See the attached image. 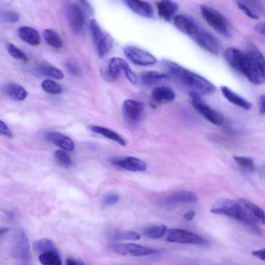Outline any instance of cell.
<instances>
[{"mask_svg": "<svg viewBox=\"0 0 265 265\" xmlns=\"http://www.w3.org/2000/svg\"><path fill=\"white\" fill-rule=\"evenodd\" d=\"M90 29L92 39L96 44L103 37L104 33L94 19L91 20L90 22Z\"/></svg>", "mask_w": 265, "mask_h": 265, "instance_id": "38", "label": "cell"}, {"mask_svg": "<svg viewBox=\"0 0 265 265\" xmlns=\"http://www.w3.org/2000/svg\"><path fill=\"white\" fill-rule=\"evenodd\" d=\"M65 264L67 265H79L84 264V263L81 261H77L73 259H68L66 260Z\"/></svg>", "mask_w": 265, "mask_h": 265, "instance_id": "50", "label": "cell"}, {"mask_svg": "<svg viewBox=\"0 0 265 265\" xmlns=\"http://www.w3.org/2000/svg\"><path fill=\"white\" fill-rule=\"evenodd\" d=\"M119 200V197L116 194L110 193L104 196L102 203L107 206H113L116 205Z\"/></svg>", "mask_w": 265, "mask_h": 265, "instance_id": "42", "label": "cell"}, {"mask_svg": "<svg viewBox=\"0 0 265 265\" xmlns=\"http://www.w3.org/2000/svg\"><path fill=\"white\" fill-rule=\"evenodd\" d=\"M95 45L98 56L103 58L112 49L113 40L111 36L107 33H104L103 37Z\"/></svg>", "mask_w": 265, "mask_h": 265, "instance_id": "29", "label": "cell"}, {"mask_svg": "<svg viewBox=\"0 0 265 265\" xmlns=\"http://www.w3.org/2000/svg\"><path fill=\"white\" fill-rule=\"evenodd\" d=\"M68 18L72 30L76 33H80L83 29L84 18L82 10L79 6L72 4L68 9Z\"/></svg>", "mask_w": 265, "mask_h": 265, "instance_id": "19", "label": "cell"}, {"mask_svg": "<svg viewBox=\"0 0 265 265\" xmlns=\"http://www.w3.org/2000/svg\"><path fill=\"white\" fill-rule=\"evenodd\" d=\"M9 250L11 257L19 264H30L32 255L29 239L23 230H15L10 236Z\"/></svg>", "mask_w": 265, "mask_h": 265, "instance_id": "5", "label": "cell"}, {"mask_svg": "<svg viewBox=\"0 0 265 265\" xmlns=\"http://www.w3.org/2000/svg\"><path fill=\"white\" fill-rule=\"evenodd\" d=\"M159 16L166 21L170 22L179 9V5L172 0H161L157 3Z\"/></svg>", "mask_w": 265, "mask_h": 265, "instance_id": "18", "label": "cell"}, {"mask_svg": "<svg viewBox=\"0 0 265 265\" xmlns=\"http://www.w3.org/2000/svg\"><path fill=\"white\" fill-rule=\"evenodd\" d=\"M111 248L114 252L124 256L144 257L157 252L153 249L132 244H114Z\"/></svg>", "mask_w": 265, "mask_h": 265, "instance_id": "12", "label": "cell"}, {"mask_svg": "<svg viewBox=\"0 0 265 265\" xmlns=\"http://www.w3.org/2000/svg\"><path fill=\"white\" fill-rule=\"evenodd\" d=\"M197 201V195L191 191H179L166 198L163 204L170 205L175 203H193Z\"/></svg>", "mask_w": 265, "mask_h": 265, "instance_id": "21", "label": "cell"}, {"mask_svg": "<svg viewBox=\"0 0 265 265\" xmlns=\"http://www.w3.org/2000/svg\"><path fill=\"white\" fill-rule=\"evenodd\" d=\"M55 158L61 165L70 166L72 164L70 157L65 151L61 150H57L54 153Z\"/></svg>", "mask_w": 265, "mask_h": 265, "instance_id": "40", "label": "cell"}, {"mask_svg": "<svg viewBox=\"0 0 265 265\" xmlns=\"http://www.w3.org/2000/svg\"><path fill=\"white\" fill-rule=\"evenodd\" d=\"M245 1L250 6L259 10H265L263 0H245Z\"/></svg>", "mask_w": 265, "mask_h": 265, "instance_id": "43", "label": "cell"}, {"mask_svg": "<svg viewBox=\"0 0 265 265\" xmlns=\"http://www.w3.org/2000/svg\"><path fill=\"white\" fill-rule=\"evenodd\" d=\"M238 201L245 207L249 215L257 223L265 225V213L262 209L245 198H239Z\"/></svg>", "mask_w": 265, "mask_h": 265, "instance_id": "23", "label": "cell"}, {"mask_svg": "<svg viewBox=\"0 0 265 265\" xmlns=\"http://www.w3.org/2000/svg\"><path fill=\"white\" fill-rule=\"evenodd\" d=\"M245 52L241 73L253 84L265 82V58L261 51L252 43L248 44Z\"/></svg>", "mask_w": 265, "mask_h": 265, "instance_id": "3", "label": "cell"}, {"mask_svg": "<svg viewBox=\"0 0 265 265\" xmlns=\"http://www.w3.org/2000/svg\"><path fill=\"white\" fill-rule=\"evenodd\" d=\"M170 76L167 73L156 71L143 72L140 74V81L143 84L152 85L160 82L162 80L168 79Z\"/></svg>", "mask_w": 265, "mask_h": 265, "instance_id": "27", "label": "cell"}, {"mask_svg": "<svg viewBox=\"0 0 265 265\" xmlns=\"http://www.w3.org/2000/svg\"><path fill=\"white\" fill-rule=\"evenodd\" d=\"M113 237L117 240H137L140 238L139 234L132 231H119Z\"/></svg>", "mask_w": 265, "mask_h": 265, "instance_id": "37", "label": "cell"}, {"mask_svg": "<svg viewBox=\"0 0 265 265\" xmlns=\"http://www.w3.org/2000/svg\"><path fill=\"white\" fill-rule=\"evenodd\" d=\"M151 97L153 100L158 103H169L175 100L176 94L170 87L161 86L154 88Z\"/></svg>", "mask_w": 265, "mask_h": 265, "instance_id": "20", "label": "cell"}, {"mask_svg": "<svg viewBox=\"0 0 265 265\" xmlns=\"http://www.w3.org/2000/svg\"><path fill=\"white\" fill-rule=\"evenodd\" d=\"M122 110L127 122L135 125L140 122L144 114L145 105L141 102L129 99L124 101Z\"/></svg>", "mask_w": 265, "mask_h": 265, "instance_id": "10", "label": "cell"}, {"mask_svg": "<svg viewBox=\"0 0 265 265\" xmlns=\"http://www.w3.org/2000/svg\"><path fill=\"white\" fill-rule=\"evenodd\" d=\"M8 230L9 229L7 227H1V230H0V233H1V236H2L3 234L7 233Z\"/></svg>", "mask_w": 265, "mask_h": 265, "instance_id": "51", "label": "cell"}, {"mask_svg": "<svg viewBox=\"0 0 265 265\" xmlns=\"http://www.w3.org/2000/svg\"><path fill=\"white\" fill-rule=\"evenodd\" d=\"M132 12L143 17L152 18L154 10L151 5L143 0H122Z\"/></svg>", "mask_w": 265, "mask_h": 265, "instance_id": "16", "label": "cell"}, {"mask_svg": "<svg viewBox=\"0 0 265 265\" xmlns=\"http://www.w3.org/2000/svg\"><path fill=\"white\" fill-rule=\"evenodd\" d=\"M233 159L242 170L248 173H252L255 171L256 167L252 159L239 156H234Z\"/></svg>", "mask_w": 265, "mask_h": 265, "instance_id": "35", "label": "cell"}, {"mask_svg": "<svg viewBox=\"0 0 265 265\" xmlns=\"http://www.w3.org/2000/svg\"><path fill=\"white\" fill-rule=\"evenodd\" d=\"M111 162L117 167L130 172H144L147 170L146 163L134 157L113 159L111 160Z\"/></svg>", "mask_w": 265, "mask_h": 265, "instance_id": "14", "label": "cell"}, {"mask_svg": "<svg viewBox=\"0 0 265 265\" xmlns=\"http://www.w3.org/2000/svg\"><path fill=\"white\" fill-rule=\"evenodd\" d=\"M124 72L129 81L132 85H136L137 77L127 62L123 59L114 57L108 61L102 66L101 74L102 78L107 82L116 81L121 73Z\"/></svg>", "mask_w": 265, "mask_h": 265, "instance_id": "4", "label": "cell"}, {"mask_svg": "<svg viewBox=\"0 0 265 265\" xmlns=\"http://www.w3.org/2000/svg\"><path fill=\"white\" fill-rule=\"evenodd\" d=\"M191 103L194 108L210 123L218 126L223 124V118L215 110L207 105L203 100L201 95L189 93Z\"/></svg>", "mask_w": 265, "mask_h": 265, "instance_id": "8", "label": "cell"}, {"mask_svg": "<svg viewBox=\"0 0 265 265\" xmlns=\"http://www.w3.org/2000/svg\"><path fill=\"white\" fill-rule=\"evenodd\" d=\"M20 38L32 46H38L40 44L39 33L35 29L28 27H21L18 30Z\"/></svg>", "mask_w": 265, "mask_h": 265, "instance_id": "26", "label": "cell"}, {"mask_svg": "<svg viewBox=\"0 0 265 265\" xmlns=\"http://www.w3.org/2000/svg\"><path fill=\"white\" fill-rule=\"evenodd\" d=\"M167 230V226L164 225H152L143 229L142 234L146 237L156 239L163 237Z\"/></svg>", "mask_w": 265, "mask_h": 265, "instance_id": "30", "label": "cell"}, {"mask_svg": "<svg viewBox=\"0 0 265 265\" xmlns=\"http://www.w3.org/2000/svg\"><path fill=\"white\" fill-rule=\"evenodd\" d=\"M4 93L10 98L15 101H22L28 96V92L25 88L21 85L9 83L3 87Z\"/></svg>", "mask_w": 265, "mask_h": 265, "instance_id": "22", "label": "cell"}, {"mask_svg": "<svg viewBox=\"0 0 265 265\" xmlns=\"http://www.w3.org/2000/svg\"><path fill=\"white\" fill-rule=\"evenodd\" d=\"M162 65L170 77H172L177 81L186 88L189 93L205 95L215 93L216 88L204 77L173 61L163 60Z\"/></svg>", "mask_w": 265, "mask_h": 265, "instance_id": "1", "label": "cell"}, {"mask_svg": "<svg viewBox=\"0 0 265 265\" xmlns=\"http://www.w3.org/2000/svg\"><path fill=\"white\" fill-rule=\"evenodd\" d=\"M201 11L202 16L208 25L219 35L226 39L231 38L229 24L222 14L206 5H201Z\"/></svg>", "mask_w": 265, "mask_h": 265, "instance_id": "6", "label": "cell"}, {"mask_svg": "<svg viewBox=\"0 0 265 265\" xmlns=\"http://www.w3.org/2000/svg\"><path fill=\"white\" fill-rule=\"evenodd\" d=\"M45 137L47 140L65 151H72L75 149L73 141L68 136L60 132H47L45 134Z\"/></svg>", "mask_w": 265, "mask_h": 265, "instance_id": "17", "label": "cell"}, {"mask_svg": "<svg viewBox=\"0 0 265 265\" xmlns=\"http://www.w3.org/2000/svg\"><path fill=\"white\" fill-rule=\"evenodd\" d=\"M167 240L177 244H194L200 246H207V240L203 237L183 229L172 228L167 230Z\"/></svg>", "mask_w": 265, "mask_h": 265, "instance_id": "7", "label": "cell"}, {"mask_svg": "<svg viewBox=\"0 0 265 265\" xmlns=\"http://www.w3.org/2000/svg\"><path fill=\"white\" fill-rule=\"evenodd\" d=\"M194 40L205 50L217 56L222 50V44L212 33L200 30L193 37Z\"/></svg>", "mask_w": 265, "mask_h": 265, "instance_id": "9", "label": "cell"}, {"mask_svg": "<svg viewBox=\"0 0 265 265\" xmlns=\"http://www.w3.org/2000/svg\"><path fill=\"white\" fill-rule=\"evenodd\" d=\"M252 255L262 261H265V249L255 251L252 252Z\"/></svg>", "mask_w": 265, "mask_h": 265, "instance_id": "47", "label": "cell"}, {"mask_svg": "<svg viewBox=\"0 0 265 265\" xmlns=\"http://www.w3.org/2000/svg\"><path fill=\"white\" fill-rule=\"evenodd\" d=\"M1 19L5 23L14 24L17 23L20 19L19 15L14 11H5L1 14Z\"/></svg>", "mask_w": 265, "mask_h": 265, "instance_id": "39", "label": "cell"}, {"mask_svg": "<svg viewBox=\"0 0 265 265\" xmlns=\"http://www.w3.org/2000/svg\"><path fill=\"white\" fill-rule=\"evenodd\" d=\"M33 249L40 255L48 251H57L53 241L48 238H42L36 241L33 244Z\"/></svg>", "mask_w": 265, "mask_h": 265, "instance_id": "32", "label": "cell"}, {"mask_svg": "<svg viewBox=\"0 0 265 265\" xmlns=\"http://www.w3.org/2000/svg\"><path fill=\"white\" fill-rule=\"evenodd\" d=\"M255 30L259 34L265 36V23H259L255 27Z\"/></svg>", "mask_w": 265, "mask_h": 265, "instance_id": "48", "label": "cell"}, {"mask_svg": "<svg viewBox=\"0 0 265 265\" xmlns=\"http://www.w3.org/2000/svg\"><path fill=\"white\" fill-rule=\"evenodd\" d=\"M39 261L43 265H61V260L57 251H51L41 254Z\"/></svg>", "mask_w": 265, "mask_h": 265, "instance_id": "33", "label": "cell"}, {"mask_svg": "<svg viewBox=\"0 0 265 265\" xmlns=\"http://www.w3.org/2000/svg\"><path fill=\"white\" fill-rule=\"evenodd\" d=\"M44 39L51 47L60 49L63 46V42L57 33L52 29H45L43 31Z\"/></svg>", "mask_w": 265, "mask_h": 265, "instance_id": "31", "label": "cell"}, {"mask_svg": "<svg viewBox=\"0 0 265 265\" xmlns=\"http://www.w3.org/2000/svg\"><path fill=\"white\" fill-rule=\"evenodd\" d=\"M37 69L40 74L50 78L57 80H61L64 78V74L61 70L46 63H41L38 66Z\"/></svg>", "mask_w": 265, "mask_h": 265, "instance_id": "28", "label": "cell"}, {"mask_svg": "<svg viewBox=\"0 0 265 265\" xmlns=\"http://www.w3.org/2000/svg\"><path fill=\"white\" fill-rule=\"evenodd\" d=\"M124 53L132 63L139 66H150L157 63V59L149 52L134 46L126 47Z\"/></svg>", "mask_w": 265, "mask_h": 265, "instance_id": "11", "label": "cell"}, {"mask_svg": "<svg viewBox=\"0 0 265 265\" xmlns=\"http://www.w3.org/2000/svg\"><path fill=\"white\" fill-rule=\"evenodd\" d=\"M66 68L71 74L74 76H79L81 73L80 69L74 64L67 63L66 64Z\"/></svg>", "mask_w": 265, "mask_h": 265, "instance_id": "45", "label": "cell"}, {"mask_svg": "<svg viewBox=\"0 0 265 265\" xmlns=\"http://www.w3.org/2000/svg\"><path fill=\"white\" fill-rule=\"evenodd\" d=\"M88 129L95 133L101 135L105 137L113 140L122 146H127V142L124 138L112 130L97 126H90Z\"/></svg>", "mask_w": 265, "mask_h": 265, "instance_id": "24", "label": "cell"}, {"mask_svg": "<svg viewBox=\"0 0 265 265\" xmlns=\"http://www.w3.org/2000/svg\"><path fill=\"white\" fill-rule=\"evenodd\" d=\"M196 214L193 211H189L183 215V218L185 220L187 221H192L193 218L195 217Z\"/></svg>", "mask_w": 265, "mask_h": 265, "instance_id": "49", "label": "cell"}, {"mask_svg": "<svg viewBox=\"0 0 265 265\" xmlns=\"http://www.w3.org/2000/svg\"><path fill=\"white\" fill-rule=\"evenodd\" d=\"M6 47L8 53L14 58L25 62L28 61L26 54L14 45L13 44L7 43Z\"/></svg>", "mask_w": 265, "mask_h": 265, "instance_id": "34", "label": "cell"}, {"mask_svg": "<svg viewBox=\"0 0 265 265\" xmlns=\"http://www.w3.org/2000/svg\"><path fill=\"white\" fill-rule=\"evenodd\" d=\"M0 133L8 138L12 137V133L7 125L2 120L0 121Z\"/></svg>", "mask_w": 265, "mask_h": 265, "instance_id": "44", "label": "cell"}, {"mask_svg": "<svg viewBox=\"0 0 265 265\" xmlns=\"http://www.w3.org/2000/svg\"><path fill=\"white\" fill-rule=\"evenodd\" d=\"M223 56L225 60L230 67L241 73L245 52L236 48L229 47L225 50Z\"/></svg>", "mask_w": 265, "mask_h": 265, "instance_id": "15", "label": "cell"}, {"mask_svg": "<svg viewBox=\"0 0 265 265\" xmlns=\"http://www.w3.org/2000/svg\"><path fill=\"white\" fill-rule=\"evenodd\" d=\"M177 28L187 36L193 37L200 31L197 22L192 18L184 15H177L173 18Z\"/></svg>", "mask_w": 265, "mask_h": 265, "instance_id": "13", "label": "cell"}, {"mask_svg": "<svg viewBox=\"0 0 265 265\" xmlns=\"http://www.w3.org/2000/svg\"><path fill=\"white\" fill-rule=\"evenodd\" d=\"M259 112L262 114H265V94L262 95L259 99Z\"/></svg>", "mask_w": 265, "mask_h": 265, "instance_id": "46", "label": "cell"}, {"mask_svg": "<svg viewBox=\"0 0 265 265\" xmlns=\"http://www.w3.org/2000/svg\"><path fill=\"white\" fill-rule=\"evenodd\" d=\"M211 213L222 215L237 221L244 224L249 230L256 234L261 230L258 223L248 214L247 210L238 200L221 199L217 201L211 209Z\"/></svg>", "mask_w": 265, "mask_h": 265, "instance_id": "2", "label": "cell"}, {"mask_svg": "<svg viewBox=\"0 0 265 265\" xmlns=\"http://www.w3.org/2000/svg\"><path fill=\"white\" fill-rule=\"evenodd\" d=\"M221 90L223 96L231 103L247 110L251 108L252 105L250 102L230 90L228 87L222 86L221 87Z\"/></svg>", "mask_w": 265, "mask_h": 265, "instance_id": "25", "label": "cell"}, {"mask_svg": "<svg viewBox=\"0 0 265 265\" xmlns=\"http://www.w3.org/2000/svg\"><path fill=\"white\" fill-rule=\"evenodd\" d=\"M41 86L43 89L48 93L58 94L62 92L61 86L57 83L52 81L49 80L44 81Z\"/></svg>", "mask_w": 265, "mask_h": 265, "instance_id": "36", "label": "cell"}, {"mask_svg": "<svg viewBox=\"0 0 265 265\" xmlns=\"http://www.w3.org/2000/svg\"><path fill=\"white\" fill-rule=\"evenodd\" d=\"M237 5L239 8L241 9L248 17L253 19H258L259 16L253 12L247 5L241 1L237 2Z\"/></svg>", "mask_w": 265, "mask_h": 265, "instance_id": "41", "label": "cell"}]
</instances>
